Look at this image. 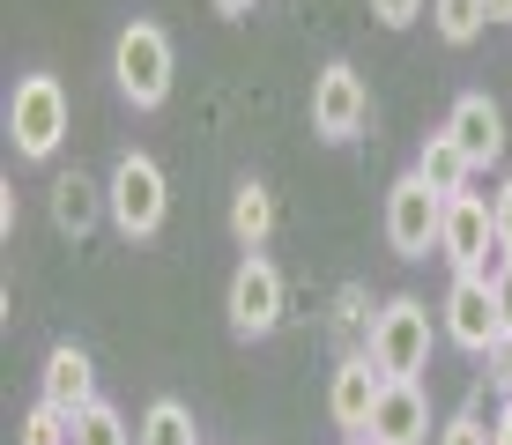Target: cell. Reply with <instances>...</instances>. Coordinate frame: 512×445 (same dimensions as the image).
Segmentation results:
<instances>
[{
    "mask_svg": "<svg viewBox=\"0 0 512 445\" xmlns=\"http://www.w3.org/2000/svg\"><path fill=\"white\" fill-rule=\"evenodd\" d=\"M438 445H498V431H483V416H475V408H461V416L438 431Z\"/></svg>",
    "mask_w": 512,
    "mask_h": 445,
    "instance_id": "44dd1931",
    "label": "cell"
},
{
    "mask_svg": "<svg viewBox=\"0 0 512 445\" xmlns=\"http://www.w3.org/2000/svg\"><path fill=\"white\" fill-rule=\"evenodd\" d=\"M67 438H75V416H67V408H52V401H38V408H30L23 445H67Z\"/></svg>",
    "mask_w": 512,
    "mask_h": 445,
    "instance_id": "ffe728a7",
    "label": "cell"
},
{
    "mask_svg": "<svg viewBox=\"0 0 512 445\" xmlns=\"http://www.w3.org/2000/svg\"><path fill=\"white\" fill-rule=\"evenodd\" d=\"M490 290H498V312H505V334H512V260L490 267Z\"/></svg>",
    "mask_w": 512,
    "mask_h": 445,
    "instance_id": "d4e9b609",
    "label": "cell"
},
{
    "mask_svg": "<svg viewBox=\"0 0 512 445\" xmlns=\"http://www.w3.org/2000/svg\"><path fill=\"white\" fill-rule=\"evenodd\" d=\"M45 401L67 408V416H82V408L97 401V371H90V356H82L75 342H60L45 356Z\"/></svg>",
    "mask_w": 512,
    "mask_h": 445,
    "instance_id": "4fadbf2b",
    "label": "cell"
},
{
    "mask_svg": "<svg viewBox=\"0 0 512 445\" xmlns=\"http://www.w3.org/2000/svg\"><path fill=\"white\" fill-rule=\"evenodd\" d=\"M67 445H134V431H127V416H119V408H104V401H90L75 416V438Z\"/></svg>",
    "mask_w": 512,
    "mask_h": 445,
    "instance_id": "d6986e66",
    "label": "cell"
},
{
    "mask_svg": "<svg viewBox=\"0 0 512 445\" xmlns=\"http://www.w3.org/2000/svg\"><path fill=\"white\" fill-rule=\"evenodd\" d=\"M431 23L446 45H475L490 30V0H431Z\"/></svg>",
    "mask_w": 512,
    "mask_h": 445,
    "instance_id": "ac0fdd59",
    "label": "cell"
},
{
    "mask_svg": "<svg viewBox=\"0 0 512 445\" xmlns=\"http://www.w3.org/2000/svg\"><path fill=\"white\" fill-rule=\"evenodd\" d=\"M8 141L15 156H30V164H45L52 149L67 141V89L52 75H23L8 97Z\"/></svg>",
    "mask_w": 512,
    "mask_h": 445,
    "instance_id": "277c9868",
    "label": "cell"
},
{
    "mask_svg": "<svg viewBox=\"0 0 512 445\" xmlns=\"http://www.w3.org/2000/svg\"><path fill=\"white\" fill-rule=\"evenodd\" d=\"M379 394H386V371L372 364V349H364V356H342V371H334V386H327V408H334V423H342V431L364 438Z\"/></svg>",
    "mask_w": 512,
    "mask_h": 445,
    "instance_id": "8fae6325",
    "label": "cell"
},
{
    "mask_svg": "<svg viewBox=\"0 0 512 445\" xmlns=\"http://www.w3.org/2000/svg\"><path fill=\"white\" fill-rule=\"evenodd\" d=\"M372 364L386 379H416L423 364H431V305L423 297H386L372 312Z\"/></svg>",
    "mask_w": 512,
    "mask_h": 445,
    "instance_id": "3957f363",
    "label": "cell"
},
{
    "mask_svg": "<svg viewBox=\"0 0 512 445\" xmlns=\"http://www.w3.org/2000/svg\"><path fill=\"white\" fill-rule=\"evenodd\" d=\"M97 216H112V201H104V186H90L82 171H60L52 178V223L67 230V238H82V230H97Z\"/></svg>",
    "mask_w": 512,
    "mask_h": 445,
    "instance_id": "5bb4252c",
    "label": "cell"
},
{
    "mask_svg": "<svg viewBox=\"0 0 512 445\" xmlns=\"http://www.w3.org/2000/svg\"><path fill=\"white\" fill-rule=\"evenodd\" d=\"M446 134L468 149V164H475V171H483V164H498V156H505V112L483 97V89H468V97L446 112Z\"/></svg>",
    "mask_w": 512,
    "mask_h": 445,
    "instance_id": "7c38bea8",
    "label": "cell"
},
{
    "mask_svg": "<svg viewBox=\"0 0 512 445\" xmlns=\"http://www.w3.org/2000/svg\"><path fill=\"white\" fill-rule=\"evenodd\" d=\"M498 445H512V401L498 408Z\"/></svg>",
    "mask_w": 512,
    "mask_h": 445,
    "instance_id": "4316f807",
    "label": "cell"
},
{
    "mask_svg": "<svg viewBox=\"0 0 512 445\" xmlns=\"http://www.w3.org/2000/svg\"><path fill=\"white\" fill-rule=\"evenodd\" d=\"M104 201H112V230L119 238H156L164 230V208H171V186H164V164L156 156L127 149L104 178Z\"/></svg>",
    "mask_w": 512,
    "mask_h": 445,
    "instance_id": "6da1fadb",
    "label": "cell"
},
{
    "mask_svg": "<svg viewBox=\"0 0 512 445\" xmlns=\"http://www.w3.org/2000/svg\"><path fill=\"white\" fill-rule=\"evenodd\" d=\"M490 216H498V260H512V178L490 193Z\"/></svg>",
    "mask_w": 512,
    "mask_h": 445,
    "instance_id": "cb8c5ba5",
    "label": "cell"
},
{
    "mask_svg": "<svg viewBox=\"0 0 512 445\" xmlns=\"http://www.w3.org/2000/svg\"><path fill=\"white\" fill-rule=\"evenodd\" d=\"M438 253L453 260V275H490L498 253V216H490L483 193H453L446 201V230H438Z\"/></svg>",
    "mask_w": 512,
    "mask_h": 445,
    "instance_id": "52a82bcc",
    "label": "cell"
},
{
    "mask_svg": "<svg viewBox=\"0 0 512 445\" xmlns=\"http://www.w3.org/2000/svg\"><path fill=\"white\" fill-rule=\"evenodd\" d=\"M223 319H231V334H245V342H260V334L282 327V275L260 253L238 260L231 275V297H223Z\"/></svg>",
    "mask_w": 512,
    "mask_h": 445,
    "instance_id": "ba28073f",
    "label": "cell"
},
{
    "mask_svg": "<svg viewBox=\"0 0 512 445\" xmlns=\"http://www.w3.org/2000/svg\"><path fill=\"white\" fill-rule=\"evenodd\" d=\"M112 82L134 112H156L171 97V38L156 23H127L112 38Z\"/></svg>",
    "mask_w": 512,
    "mask_h": 445,
    "instance_id": "7a4b0ae2",
    "label": "cell"
},
{
    "mask_svg": "<svg viewBox=\"0 0 512 445\" xmlns=\"http://www.w3.org/2000/svg\"><path fill=\"white\" fill-rule=\"evenodd\" d=\"M364 127H372V89H364L357 67H320L312 75V134L320 141H357Z\"/></svg>",
    "mask_w": 512,
    "mask_h": 445,
    "instance_id": "8992f818",
    "label": "cell"
},
{
    "mask_svg": "<svg viewBox=\"0 0 512 445\" xmlns=\"http://www.w3.org/2000/svg\"><path fill=\"white\" fill-rule=\"evenodd\" d=\"M423 8H431V0H372V15H379L386 30H409L416 15H423Z\"/></svg>",
    "mask_w": 512,
    "mask_h": 445,
    "instance_id": "603a6c76",
    "label": "cell"
},
{
    "mask_svg": "<svg viewBox=\"0 0 512 445\" xmlns=\"http://www.w3.org/2000/svg\"><path fill=\"white\" fill-rule=\"evenodd\" d=\"M268 230H275V193L260 186V178H245V186L231 193V238L245 245V253H260Z\"/></svg>",
    "mask_w": 512,
    "mask_h": 445,
    "instance_id": "2e32d148",
    "label": "cell"
},
{
    "mask_svg": "<svg viewBox=\"0 0 512 445\" xmlns=\"http://www.w3.org/2000/svg\"><path fill=\"white\" fill-rule=\"evenodd\" d=\"M483 356H490V386H498V394L512 401V334H498V342H490Z\"/></svg>",
    "mask_w": 512,
    "mask_h": 445,
    "instance_id": "7402d4cb",
    "label": "cell"
},
{
    "mask_svg": "<svg viewBox=\"0 0 512 445\" xmlns=\"http://www.w3.org/2000/svg\"><path fill=\"white\" fill-rule=\"evenodd\" d=\"M357 445H364V438H357Z\"/></svg>",
    "mask_w": 512,
    "mask_h": 445,
    "instance_id": "f1b7e54d",
    "label": "cell"
},
{
    "mask_svg": "<svg viewBox=\"0 0 512 445\" xmlns=\"http://www.w3.org/2000/svg\"><path fill=\"white\" fill-rule=\"evenodd\" d=\"M446 334H453L468 356H483V349L505 334V312H498L490 275H453V290H446Z\"/></svg>",
    "mask_w": 512,
    "mask_h": 445,
    "instance_id": "9c48e42d",
    "label": "cell"
},
{
    "mask_svg": "<svg viewBox=\"0 0 512 445\" xmlns=\"http://www.w3.org/2000/svg\"><path fill=\"white\" fill-rule=\"evenodd\" d=\"M431 438V401H423L416 379H386V394L364 423V445H423Z\"/></svg>",
    "mask_w": 512,
    "mask_h": 445,
    "instance_id": "30bf717a",
    "label": "cell"
},
{
    "mask_svg": "<svg viewBox=\"0 0 512 445\" xmlns=\"http://www.w3.org/2000/svg\"><path fill=\"white\" fill-rule=\"evenodd\" d=\"M490 23H512V0H490Z\"/></svg>",
    "mask_w": 512,
    "mask_h": 445,
    "instance_id": "83f0119b",
    "label": "cell"
},
{
    "mask_svg": "<svg viewBox=\"0 0 512 445\" xmlns=\"http://www.w3.org/2000/svg\"><path fill=\"white\" fill-rule=\"evenodd\" d=\"M216 15H253V0H208Z\"/></svg>",
    "mask_w": 512,
    "mask_h": 445,
    "instance_id": "484cf974",
    "label": "cell"
},
{
    "mask_svg": "<svg viewBox=\"0 0 512 445\" xmlns=\"http://www.w3.org/2000/svg\"><path fill=\"white\" fill-rule=\"evenodd\" d=\"M438 230H446V193L423 171L394 178V186H386V245H394L401 260H423V253H438Z\"/></svg>",
    "mask_w": 512,
    "mask_h": 445,
    "instance_id": "5b68a950",
    "label": "cell"
},
{
    "mask_svg": "<svg viewBox=\"0 0 512 445\" xmlns=\"http://www.w3.org/2000/svg\"><path fill=\"white\" fill-rule=\"evenodd\" d=\"M416 171H423V178H431V186H438V193H446V201H453V193H468V178H475V164H468V149H461V141H453L446 127H438L431 141H423V156H416Z\"/></svg>",
    "mask_w": 512,
    "mask_h": 445,
    "instance_id": "9a60e30c",
    "label": "cell"
},
{
    "mask_svg": "<svg viewBox=\"0 0 512 445\" xmlns=\"http://www.w3.org/2000/svg\"><path fill=\"white\" fill-rule=\"evenodd\" d=\"M134 445H201V431H193L186 401H149V416L134 423Z\"/></svg>",
    "mask_w": 512,
    "mask_h": 445,
    "instance_id": "e0dca14e",
    "label": "cell"
}]
</instances>
